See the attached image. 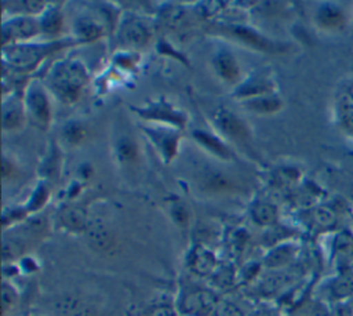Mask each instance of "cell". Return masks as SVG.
I'll return each instance as SVG.
<instances>
[{"mask_svg":"<svg viewBox=\"0 0 353 316\" xmlns=\"http://www.w3.org/2000/svg\"><path fill=\"white\" fill-rule=\"evenodd\" d=\"M87 73L81 63L74 61H63L54 66L50 75V87L59 99L65 102L76 101L84 83Z\"/></svg>","mask_w":353,"mask_h":316,"instance_id":"1","label":"cell"},{"mask_svg":"<svg viewBox=\"0 0 353 316\" xmlns=\"http://www.w3.org/2000/svg\"><path fill=\"white\" fill-rule=\"evenodd\" d=\"M63 135L65 139L72 144V145H77L81 144L85 137H87V128L84 127V124L79 123V121H72L69 123L65 130H63Z\"/></svg>","mask_w":353,"mask_h":316,"instance_id":"30","label":"cell"},{"mask_svg":"<svg viewBox=\"0 0 353 316\" xmlns=\"http://www.w3.org/2000/svg\"><path fill=\"white\" fill-rule=\"evenodd\" d=\"M47 200H48V189H47L46 185H40L34 190V193L32 195V199L29 200L26 210L28 211H37L46 204Z\"/></svg>","mask_w":353,"mask_h":316,"instance_id":"33","label":"cell"},{"mask_svg":"<svg viewBox=\"0 0 353 316\" xmlns=\"http://www.w3.org/2000/svg\"><path fill=\"white\" fill-rule=\"evenodd\" d=\"M40 32V23L29 17H17L3 25V43L4 46L23 44V41L34 37Z\"/></svg>","mask_w":353,"mask_h":316,"instance_id":"5","label":"cell"},{"mask_svg":"<svg viewBox=\"0 0 353 316\" xmlns=\"http://www.w3.org/2000/svg\"><path fill=\"white\" fill-rule=\"evenodd\" d=\"M91 247L101 253H109L114 247V236L102 221H90L85 229Z\"/></svg>","mask_w":353,"mask_h":316,"instance_id":"10","label":"cell"},{"mask_svg":"<svg viewBox=\"0 0 353 316\" xmlns=\"http://www.w3.org/2000/svg\"><path fill=\"white\" fill-rule=\"evenodd\" d=\"M216 295L205 288H186L176 301V313L181 316H211L218 306Z\"/></svg>","mask_w":353,"mask_h":316,"instance_id":"2","label":"cell"},{"mask_svg":"<svg viewBox=\"0 0 353 316\" xmlns=\"http://www.w3.org/2000/svg\"><path fill=\"white\" fill-rule=\"evenodd\" d=\"M203 188L215 193L232 192L237 188L233 178L228 177V174L219 171H210L203 175Z\"/></svg>","mask_w":353,"mask_h":316,"instance_id":"18","label":"cell"},{"mask_svg":"<svg viewBox=\"0 0 353 316\" xmlns=\"http://www.w3.org/2000/svg\"><path fill=\"white\" fill-rule=\"evenodd\" d=\"M335 113L339 127L350 137H353V101L343 90L335 99Z\"/></svg>","mask_w":353,"mask_h":316,"instance_id":"13","label":"cell"},{"mask_svg":"<svg viewBox=\"0 0 353 316\" xmlns=\"http://www.w3.org/2000/svg\"><path fill=\"white\" fill-rule=\"evenodd\" d=\"M77 32L84 40H92L101 34V28L91 19H80L77 22Z\"/></svg>","mask_w":353,"mask_h":316,"instance_id":"32","label":"cell"},{"mask_svg":"<svg viewBox=\"0 0 353 316\" xmlns=\"http://www.w3.org/2000/svg\"><path fill=\"white\" fill-rule=\"evenodd\" d=\"M171 217L174 222L179 226H186L189 224V213L183 204H174L171 208Z\"/></svg>","mask_w":353,"mask_h":316,"instance_id":"34","label":"cell"},{"mask_svg":"<svg viewBox=\"0 0 353 316\" xmlns=\"http://www.w3.org/2000/svg\"><path fill=\"white\" fill-rule=\"evenodd\" d=\"M214 315L215 316H243V313L229 302H222V304L219 302Z\"/></svg>","mask_w":353,"mask_h":316,"instance_id":"35","label":"cell"},{"mask_svg":"<svg viewBox=\"0 0 353 316\" xmlns=\"http://www.w3.org/2000/svg\"><path fill=\"white\" fill-rule=\"evenodd\" d=\"M345 91L349 94V97H350L352 101H353V81H350V83L347 84V87L345 88Z\"/></svg>","mask_w":353,"mask_h":316,"instance_id":"38","label":"cell"},{"mask_svg":"<svg viewBox=\"0 0 353 316\" xmlns=\"http://www.w3.org/2000/svg\"><path fill=\"white\" fill-rule=\"evenodd\" d=\"M121 39L131 46H146L152 37V30L146 22L139 18L124 19L120 29Z\"/></svg>","mask_w":353,"mask_h":316,"instance_id":"8","label":"cell"},{"mask_svg":"<svg viewBox=\"0 0 353 316\" xmlns=\"http://www.w3.org/2000/svg\"><path fill=\"white\" fill-rule=\"evenodd\" d=\"M23 105L18 99H10L3 105V128L4 130H18L23 124L25 117Z\"/></svg>","mask_w":353,"mask_h":316,"instance_id":"16","label":"cell"},{"mask_svg":"<svg viewBox=\"0 0 353 316\" xmlns=\"http://www.w3.org/2000/svg\"><path fill=\"white\" fill-rule=\"evenodd\" d=\"M314 21L317 26L325 32L342 30L346 25L345 10L335 3H323L314 14Z\"/></svg>","mask_w":353,"mask_h":316,"instance_id":"6","label":"cell"},{"mask_svg":"<svg viewBox=\"0 0 353 316\" xmlns=\"http://www.w3.org/2000/svg\"><path fill=\"white\" fill-rule=\"evenodd\" d=\"M251 218L259 226H270L277 219V208L265 201H259L251 208Z\"/></svg>","mask_w":353,"mask_h":316,"instance_id":"24","label":"cell"},{"mask_svg":"<svg viewBox=\"0 0 353 316\" xmlns=\"http://www.w3.org/2000/svg\"><path fill=\"white\" fill-rule=\"evenodd\" d=\"M229 30L233 36H236L237 39L243 40L245 44H248L254 48H258L262 51H277V46L273 41L263 37L262 34H259L255 30H251L244 26H232Z\"/></svg>","mask_w":353,"mask_h":316,"instance_id":"15","label":"cell"},{"mask_svg":"<svg viewBox=\"0 0 353 316\" xmlns=\"http://www.w3.org/2000/svg\"><path fill=\"white\" fill-rule=\"evenodd\" d=\"M332 253L339 259H350L353 257V233L339 230L332 240Z\"/></svg>","mask_w":353,"mask_h":316,"instance_id":"25","label":"cell"},{"mask_svg":"<svg viewBox=\"0 0 353 316\" xmlns=\"http://www.w3.org/2000/svg\"><path fill=\"white\" fill-rule=\"evenodd\" d=\"M193 137L203 148L210 150L212 155H215L221 159H230L232 157V153H230L229 148L225 144H222L215 135L208 134V132L201 131V130H197V131L193 132Z\"/></svg>","mask_w":353,"mask_h":316,"instance_id":"21","label":"cell"},{"mask_svg":"<svg viewBox=\"0 0 353 316\" xmlns=\"http://www.w3.org/2000/svg\"><path fill=\"white\" fill-rule=\"evenodd\" d=\"M272 83L268 77H262V76H254L252 79H250L245 84H243L237 94L240 97H244L247 99L250 98H255V97H261V95H268L272 91Z\"/></svg>","mask_w":353,"mask_h":316,"instance_id":"23","label":"cell"},{"mask_svg":"<svg viewBox=\"0 0 353 316\" xmlns=\"http://www.w3.org/2000/svg\"><path fill=\"white\" fill-rule=\"evenodd\" d=\"M245 105H247V108H250L251 110L258 112V113H273L281 108L280 99L270 94L250 98V99H247Z\"/></svg>","mask_w":353,"mask_h":316,"instance_id":"26","label":"cell"},{"mask_svg":"<svg viewBox=\"0 0 353 316\" xmlns=\"http://www.w3.org/2000/svg\"><path fill=\"white\" fill-rule=\"evenodd\" d=\"M39 23H40V30L43 33L55 34L62 26V17L58 10H51L41 18V21H39Z\"/></svg>","mask_w":353,"mask_h":316,"instance_id":"29","label":"cell"},{"mask_svg":"<svg viewBox=\"0 0 353 316\" xmlns=\"http://www.w3.org/2000/svg\"><path fill=\"white\" fill-rule=\"evenodd\" d=\"M149 137L153 139V144L159 148L161 155L168 160L171 159L178 146V135L171 131H163V130H148Z\"/></svg>","mask_w":353,"mask_h":316,"instance_id":"19","label":"cell"},{"mask_svg":"<svg viewBox=\"0 0 353 316\" xmlns=\"http://www.w3.org/2000/svg\"><path fill=\"white\" fill-rule=\"evenodd\" d=\"M188 266L196 275H212L216 268V258L214 253L207 247L194 246L188 255Z\"/></svg>","mask_w":353,"mask_h":316,"instance_id":"9","label":"cell"},{"mask_svg":"<svg viewBox=\"0 0 353 316\" xmlns=\"http://www.w3.org/2000/svg\"><path fill=\"white\" fill-rule=\"evenodd\" d=\"M215 124L216 127L229 138L236 141H247L250 138V130L245 123L228 110H219L215 115Z\"/></svg>","mask_w":353,"mask_h":316,"instance_id":"7","label":"cell"},{"mask_svg":"<svg viewBox=\"0 0 353 316\" xmlns=\"http://www.w3.org/2000/svg\"><path fill=\"white\" fill-rule=\"evenodd\" d=\"M138 146L130 137H121L116 142V156L120 163H135L138 160Z\"/></svg>","mask_w":353,"mask_h":316,"instance_id":"27","label":"cell"},{"mask_svg":"<svg viewBox=\"0 0 353 316\" xmlns=\"http://www.w3.org/2000/svg\"><path fill=\"white\" fill-rule=\"evenodd\" d=\"M313 222L321 228H330L336 222V213L331 207H317L312 213Z\"/></svg>","mask_w":353,"mask_h":316,"instance_id":"31","label":"cell"},{"mask_svg":"<svg viewBox=\"0 0 353 316\" xmlns=\"http://www.w3.org/2000/svg\"><path fill=\"white\" fill-rule=\"evenodd\" d=\"M214 66L216 73L229 83H234L239 76H240V70H239V65L236 62V59L233 58V55H230L226 51H221L215 59H214Z\"/></svg>","mask_w":353,"mask_h":316,"instance_id":"17","label":"cell"},{"mask_svg":"<svg viewBox=\"0 0 353 316\" xmlns=\"http://www.w3.org/2000/svg\"><path fill=\"white\" fill-rule=\"evenodd\" d=\"M296 254V247L291 243H283L276 246L265 258V264L269 268H280L290 264Z\"/></svg>","mask_w":353,"mask_h":316,"instance_id":"22","label":"cell"},{"mask_svg":"<svg viewBox=\"0 0 353 316\" xmlns=\"http://www.w3.org/2000/svg\"><path fill=\"white\" fill-rule=\"evenodd\" d=\"M59 316H98L95 308L84 299L73 295H65L55 302Z\"/></svg>","mask_w":353,"mask_h":316,"instance_id":"11","label":"cell"},{"mask_svg":"<svg viewBox=\"0 0 353 316\" xmlns=\"http://www.w3.org/2000/svg\"><path fill=\"white\" fill-rule=\"evenodd\" d=\"M139 113L143 117L154 119V120H160V121H167V123L178 126V127H182L183 123H185V116L181 112H178L174 108H171L170 105H167L165 102L153 103L152 106L145 108Z\"/></svg>","mask_w":353,"mask_h":316,"instance_id":"12","label":"cell"},{"mask_svg":"<svg viewBox=\"0 0 353 316\" xmlns=\"http://www.w3.org/2000/svg\"><path fill=\"white\" fill-rule=\"evenodd\" d=\"M18 299H19V294L17 288L11 283L4 280L1 286V312L4 316L17 306Z\"/></svg>","mask_w":353,"mask_h":316,"instance_id":"28","label":"cell"},{"mask_svg":"<svg viewBox=\"0 0 353 316\" xmlns=\"http://www.w3.org/2000/svg\"><path fill=\"white\" fill-rule=\"evenodd\" d=\"M26 237L22 235H10L3 239V261L11 262L21 259L26 251Z\"/></svg>","mask_w":353,"mask_h":316,"instance_id":"20","label":"cell"},{"mask_svg":"<svg viewBox=\"0 0 353 316\" xmlns=\"http://www.w3.org/2000/svg\"><path fill=\"white\" fill-rule=\"evenodd\" d=\"M59 222L69 232L77 233V232H85L90 219L81 207L69 206L61 211Z\"/></svg>","mask_w":353,"mask_h":316,"instance_id":"14","label":"cell"},{"mask_svg":"<svg viewBox=\"0 0 353 316\" xmlns=\"http://www.w3.org/2000/svg\"><path fill=\"white\" fill-rule=\"evenodd\" d=\"M54 50L51 44H15L10 47H4L6 57L14 66L18 68H32L43 57L50 54Z\"/></svg>","mask_w":353,"mask_h":316,"instance_id":"4","label":"cell"},{"mask_svg":"<svg viewBox=\"0 0 353 316\" xmlns=\"http://www.w3.org/2000/svg\"><path fill=\"white\" fill-rule=\"evenodd\" d=\"M25 110L30 120L40 128H46L51 119L50 101L40 84L33 83L28 92L25 101Z\"/></svg>","mask_w":353,"mask_h":316,"instance_id":"3","label":"cell"},{"mask_svg":"<svg viewBox=\"0 0 353 316\" xmlns=\"http://www.w3.org/2000/svg\"><path fill=\"white\" fill-rule=\"evenodd\" d=\"M19 261H21V269H23L26 272H33L36 269L34 259L28 258V257H22Z\"/></svg>","mask_w":353,"mask_h":316,"instance_id":"37","label":"cell"},{"mask_svg":"<svg viewBox=\"0 0 353 316\" xmlns=\"http://www.w3.org/2000/svg\"><path fill=\"white\" fill-rule=\"evenodd\" d=\"M176 315V310H172L171 308H167V306H159V308H154L149 316H175Z\"/></svg>","mask_w":353,"mask_h":316,"instance_id":"36","label":"cell"}]
</instances>
